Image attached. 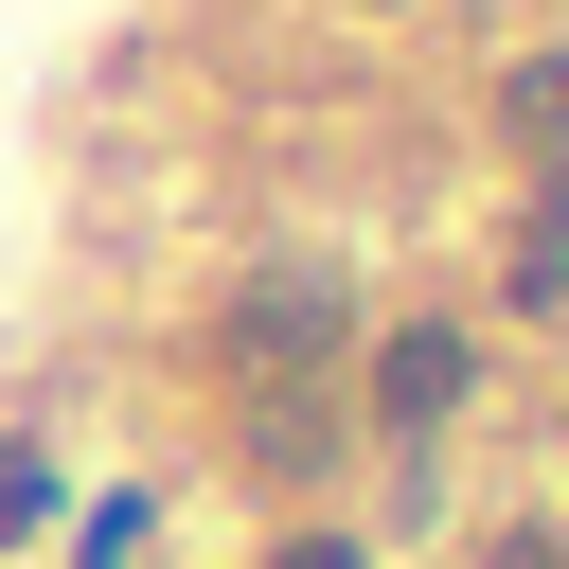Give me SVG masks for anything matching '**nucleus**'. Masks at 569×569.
<instances>
[{
	"instance_id": "1",
	"label": "nucleus",
	"mask_w": 569,
	"mask_h": 569,
	"mask_svg": "<svg viewBox=\"0 0 569 569\" xmlns=\"http://www.w3.org/2000/svg\"><path fill=\"white\" fill-rule=\"evenodd\" d=\"M213 338H231V391H320V373H338V338H356V284H338L320 249H284V267H249V284H231V320H213Z\"/></svg>"
},
{
	"instance_id": "2",
	"label": "nucleus",
	"mask_w": 569,
	"mask_h": 569,
	"mask_svg": "<svg viewBox=\"0 0 569 569\" xmlns=\"http://www.w3.org/2000/svg\"><path fill=\"white\" fill-rule=\"evenodd\" d=\"M356 391H373V427H391V445H409V462H427V445H445V427H462V391H480V338H462V320H391V338H373V373H356Z\"/></svg>"
},
{
	"instance_id": "3",
	"label": "nucleus",
	"mask_w": 569,
	"mask_h": 569,
	"mask_svg": "<svg viewBox=\"0 0 569 569\" xmlns=\"http://www.w3.org/2000/svg\"><path fill=\"white\" fill-rule=\"evenodd\" d=\"M498 142H516L533 178H569V53H516V71H498Z\"/></svg>"
},
{
	"instance_id": "4",
	"label": "nucleus",
	"mask_w": 569,
	"mask_h": 569,
	"mask_svg": "<svg viewBox=\"0 0 569 569\" xmlns=\"http://www.w3.org/2000/svg\"><path fill=\"white\" fill-rule=\"evenodd\" d=\"M249 462L267 480H320L338 462V391H249Z\"/></svg>"
},
{
	"instance_id": "5",
	"label": "nucleus",
	"mask_w": 569,
	"mask_h": 569,
	"mask_svg": "<svg viewBox=\"0 0 569 569\" xmlns=\"http://www.w3.org/2000/svg\"><path fill=\"white\" fill-rule=\"evenodd\" d=\"M498 302H516V320H551V302H569V178H533V213H516V267H498Z\"/></svg>"
},
{
	"instance_id": "6",
	"label": "nucleus",
	"mask_w": 569,
	"mask_h": 569,
	"mask_svg": "<svg viewBox=\"0 0 569 569\" xmlns=\"http://www.w3.org/2000/svg\"><path fill=\"white\" fill-rule=\"evenodd\" d=\"M36 516H53V462H36V445H18V427H0V551H18V533H36Z\"/></svg>"
},
{
	"instance_id": "7",
	"label": "nucleus",
	"mask_w": 569,
	"mask_h": 569,
	"mask_svg": "<svg viewBox=\"0 0 569 569\" xmlns=\"http://www.w3.org/2000/svg\"><path fill=\"white\" fill-rule=\"evenodd\" d=\"M480 569H569V516H498V533H480Z\"/></svg>"
},
{
	"instance_id": "8",
	"label": "nucleus",
	"mask_w": 569,
	"mask_h": 569,
	"mask_svg": "<svg viewBox=\"0 0 569 569\" xmlns=\"http://www.w3.org/2000/svg\"><path fill=\"white\" fill-rule=\"evenodd\" d=\"M267 569H373V551H356V533H284Z\"/></svg>"
},
{
	"instance_id": "9",
	"label": "nucleus",
	"mask_w": 569,
	"mask_h": 569,
	"mask_svg": "<svg viewBox=\"0 0 569 569\" xmlns=\"http://www.w3.org/2000/svg\"><path fill=\"white\" fill-rule=\"evenodd\" d=\"M356 18H391V0H356Z\"/></svg>"
}]
</instances>
